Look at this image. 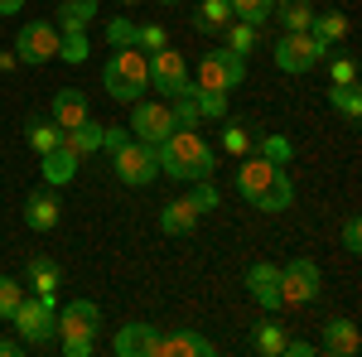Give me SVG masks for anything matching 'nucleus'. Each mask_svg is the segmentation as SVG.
<instances>
[{
  "mask_svg": "<svg viewBox=\"0 0 362 357\" xmlns=\"http://www.w3.org/2000/svg\"><path fill=\"white\" fill-rule=\"evenodd\" d=\"M247 290L266 314L285 309V304H280V266H271V261H256V266L247 271Z\"/></svg>",
  "mask_w": 362,
  "mask_h": 357,
  "instance_id": "obj_14",
  "label": "nucleus"
},
{
  "mask_svg": "<svg viewBox=\"0 0 362 357\" xmlns=\"http://www.w3.org/2000/svg\"><path fill=\"white\" fill-rule=\"evenodd\" d=\"M92 20H97V0H58V34L92 29Z\"/></svg>",
  "mask_w": 362,
  "mask_h": 357,
  "instance_id": "obj_25",
  "label": "nucleus"
},
{
  "mask_svg": "<svg viewBox=\"0 0 362 357\" xmlns=\"http://www.w3.org/2000/svg\"><path fill=\"white\" fill-rule=\"evenodd\" d=\"M126 131L136 140H145V145H160V140H169V131H179V126H174V107H169V102H155V97H136Z\"/></svg>",
  "mask_w": 362,
  "mask_h": 357,
  "instance_id": "obj_8",
  "label": "nucleus"
},
{
  "mask_svg": "<svg viewBox=\"0 0 362 357\" xmlns=\"http://www.w3.org/2000/svg\"><path fill=\"white\" fill-rule=\"evenodd\" d=\"M237 193L247 198L251 208H261V213H285L295 203V179H290L285 165H271L261 155H242V165H237Z\"/></svg>",
  "mask_w": 362,
  "mask_h": 357,
  "instance_id": "obj_1",
  "label": "nucleus"
},
{
  "mask_svg": "<svg viewBox=\"0 0 362 357\" xmlns=\"http://www.w3.org/2000/svg\"><path fill=\"white\" fill-rule=\"evenodd\" d=\"M358 348H362V338L353 319H329L324 333H319V353H329V357H353Z\"/></svg>",
  "mask_w": 362,
  "mask_h": 357,
  "instance_id": "obj_17",
  "label": "nucleus"
},
{
  "mask_svg": "<svg viewBox=\"0 0 362 357\" xmlns=\"http://www.w3.org/2000/svg\"><path fill=\"white\" fill-rule=\"evenodd\" d=\"M227 25H232V0H198V15H194L198 34H223Z\"/></svg>",
  "mask_w": 362,
  "mask_h": 357,
  "instance_id": "obj_23",
  "label": "nucleus"
},
{
  "mask_svg": "<svg viewBox=\"0 0 362 357\" xmlns=\"http://www.w3.org/2000/svg\"><path fill=\"white\" fill-rule=\"evenodd\" d=\"M145 58H150V87L165 92V102L189 83V63H184V54L174 44H165V49H155V54H145Z\"/></svg>",
  "mask_w": 362,
  "mask_h": 357,
  "instance_id": "obj_12",
  "label": "nucleus"
},
{
  "mask_svg": "<svg viewBox=\"0 0 362 357\" xmlns=\"http://www.w3.org/2000/svg\"><path fill=\"white\" fill-rule=\"evenodd\" d=\"M271 54H276V68H280V73H314V68L334 54V49H329V44H319L309 29H295V34H280Z\"/></svg>",
  "mask_w": 362,
  "mask_h": 357,
  "instance_id": "obj_7",
  "label": "nucleus"
},
{
  "mask_svg": "<svg viewBox=\"0 0 362 357\" xmlns=\"http://www.w3.org/2000/svg\"><path fill=\"white\" fill-rule=\"evenodd\" d=\"M58 324V343L63 357H92L97 353V333H102V309L92 300H73L63 304V314H54Z\"/></svg>",
  "mask_w": 362,
  "mask_h": 357,
  "instance_id": "obj_3",
  "label": "nucleus"
},
{
  "mask_svg": "<svg viewBox=\"0 0 362 357\" xmlns=\"http://www.w3.org/2000/svg\"><path fill=\"white\" fill-rule=\"evenodd\" d=\"M102 131H107V126L87 116V121H78L73 131H63V145L78 150V155H92V150H102Z\"/></svg>",
  "mask_w": 362,
  "mask_h": 357,
  "instance_id": "obj_26",
  "label": "nucleus"
},
{
  "mask_svg": "<svg viewBox=\"0 0 362 357\" xmlns=\"http://www.w3.org/2000/svg\"><path fill=\"white\" fill-rule=\"evenodd\" d=\"M121 5H140V0H121Z\"/></svg>",
  "mask_w": 362,
  "mask_h": 357,
  "instance_id": "obj_48",
  "label": "nucleus"
},
{
  "mask_svg": "<svg viewBox=\"0 0 362 357\" xmlns=\"http://www.w3.org/2000/svg\"><path fill=\"white\" fill-rule=\"evenodd\" d=\"M112 169H116V179H121L126 189H150V184L160 179V150L131 136L121 150H112Z\"/></svg>",
  "mask_w": 362,
  "mask_h": 357,
  "instance_id": "obj_5",
  "label": "nucleus"
},
{
  "mask_svg": "<svg viewBox=\"0 0 362 357\" xmlns=\"http://www.w3.org/2000/svg\"><path fill=\"white\" fill-rule=\"evenodd\" d=\"M324 63H329V87H353L358 83V58L334 54V58H324Z\"/></svg>",
  "mask_w": 362,
  "mask_h": 357,
  "instance_id": "obj_33",
  "label": "nucleus"
},
{
  "mask_svg": "<svg viewBox=\"0 0 362 357\" xmlns=\"http://www.w3.org/2000/svg\"><path fill=\"white\" fill-rule=\"evenodd\" d=\"M189 198H194V208H198V213H213V208H218V184H213V179H198Z\"/></svg>",
  "mask_w": 362,
  "mask_h": 357,
  "instance_id": "obj_40",
  "label": "nucleus"
},
{
  "mask_svg": "<svg viewBox=\"0 0 362 357\" xmlns=\"http://www.w3.org/2000/svg\"><path fill=\"white\" fill-rule=\"evenodd\" d=\"M256 44H261V29L247 25V20H232V25L223 29V49H232V54H256Z\"/></svg>",
  "mask_w": 362,
  "mask_h": 357,
  "instance_id": "obj_28",
  "label": "nucleus"
},
{
  "mask_svg": "<svg viewBox=\"0 0 362 357\" xmlns=\"http://www.w3.org/2000/svg\"><path fill=\"white\" fill-rule=\"evenodd\" d=\"M160 5H179V0H160Z\"/></svg>",
  "mask_w": 362,
  "mask_h": 357,
  "instance_id": "obj_47",
  "label": "nucleus"
},
{
  "mask_svg": "<svg viewBox=\"0 0 362 357\" xmlns=\"http://www.w3.org/2000/svg\"><path fill=\"white\" fill-rule=\"evenodd\" d=\"M285 324H276V319H266V324H256L251 329V353H261V357H285Z\"/></svg>",
  "mask_w": 362,
  "mask_h": 357,
  "instance_id": "obj_24",
  "label": "nucleus"
},
{
  "mask_svg": "<svg viewBox=\"0 0 362 357\" xmlns=\"http://www.w3.org/2000/svg\"><path fill=\"white\" fill-rule=\"evenodd\" d=\"M54 314H58V304H54V300H39V295H29V300L15 304L10 324H15V333H20V343H25V348H44V343H54V338H58Z\"/></svg>",
  "mask_w": 362,
  "mask_h": 357,
  "instance_id": "obj_6",
  "label": "nucleus"
},
{
  "mask_svg": "<svg viewBox=\"0 0 362 357\" xmlns=\"http://www.w3.org/2000/svg\"><path fill=\"white\" fill-rule=\"evenodd\" d=\"M126 140H131V131H126V126H107V131H102V150L112 155V150H121V145H126Z\"/></svg>",
  "mask_w": 362,
  "mask_h": 357,
  "instance_id": "obj_42",
  "label": "nucleus"
},
{
  "mask_svg": "<svg viewBox=\"0 0 362 357\" xmlns=\"http://www.w3.org/2000/svg\"><path fill=\"white\" fill-rule=\"evenodd\" d=\"M49 116H54L58 131H73L78 121H87V116H92V111H87V92H83V87H58Z\"/></svg>",
  "mask_w": 362,
  "mask_h": 357,
  "instance_id": "obj_16",
  "label": "nucleus"
},
{
  "mask_svg": "<svg viewBox=\"0 0 362 357\" xmlns=\"http://www.w3.org/2000/svg\"><path fill=\"white\" fill-rule=\"evenodd\" d=\"M242 78H247V58L232 54V49H213V54L198 58V87L203 92H232Z\"/></svg>",
  "mask_w": 362,
  "mask_h": 357,
  "instance_id": "obj_10",
  "label": "nucleus"
},
{
  "mask_svg": "<svg viewBox=\"0 0 362 357\" xmlns=\"http://www.w3.org/2000/svg\"><path fill=\"white\" fill-rule=\"evenodd\" d=\"M25 10V0H0V15H20Z\"/></svg>",
  "mask_w": 362,
  "mask_h": 357,
  "instance_id": "obj_45",
  "label": "nucleus"
},
{
  "mask_svg": "<svg viewBox=\"0 0 362 357\" xmlns=\"http://www.w3.org/2000/svg\"><path fill=\"white\" fill-rule=\"evenodd\" d=\"M25 285H34V295H39V300H54V304H58V285H63L58 261H54V256H29Z\"/></svg>",
  "mask_w": 362,
  "mask_h": 357,
  "instance_id": "obj_18",
  "label": "nucleus"
},
{
  "mask_svg": "<svg viewBox=\"0 0 362 357\" xmlns=\"http://www.w3.org/2000/svg\"><path fill=\"white\" fill-rule=\"evenodd\" d=\"M15 63H20V58H15V54H0V73H10Z\"/></svg>",
  "mask_w": 362,
  "mask_h": 357,
  "instance_id": "obj_46",
  "label": "nucleus"
},
{
  "mask_svg": "<svg viewBox=\"0 0 362 357\" xmlns=\"http://www.w3.org/2000/svg\"><path fill=\"white\" fill-rule=\"evenodd\" d=\"M58 218H63V203H58V193L49 189V184L25 198V227H34V232H54Z\"/></svg>",
  "mask_w": 362,
  "mask_h": 357,
  "instance_id": "obj_15",
  "label": "nucleus"
},
{
  "mask_svg": "<svg viewBox=\"0 0 362 357\" xmlns=\"http://www.w3.org/2000/svg\"><path fill=\"white\" fill-rule=\"evenodd\" d=\"M271 5L276 0H232V20H247V25H266L271 20Z\"/></svg>",
  "mask_w": 362,
  "mask_h": 357,
  "instance_id": "obj_32",
  "label": "nucleus"
},
{
  "mask_svg": "<svg viewBox=\"0 0 362 357\" xmlns=\"http://www.w3.org/2000/svg\"><path fill=\"white\" fill-rule=\"evenodd\" d=\"M165 44H169L165 25H136V49L140 54H155V49H165Z\"/></svg>",
  "mask_w": 362,
  "mask_h": 357,
  "instance_id": "obj_37",
  "label": "nucleus"
},
{
  "mask_svg": "<svg viewBox=\"0 0 362 357\" xmlns=\"http://www.w3.org/2000/svg\"><path fill=\"white\" fill-rule=\"evenodd\" d=\"M198 218H203V213L194 208V198H174V203L160 208V232H165V237H189L198 227Z\"/></svg>",
  "mask_w": 362,
  "mask_h": 357,
  "instance_id": "obj_20",
  "label": "nucleus"
},
{
  "mask_svg": "<svg viewBox=\"0 0 362 357\" xmlns=\"http://www.w3.org/2000/svg\"><path fill=\"white\" fill-rule=\"evenodd\" d=\"M329 107L343 111L348 121H358V116H362V92H358V83H353V87H329Z\"/></svg>",
  "mask_w": 362,
  "mask_h": 357,
  "instance_id": "obj_31",
  "label": "nucleus"
},
{
  "mask_svg": "<svg viewBox=\"0 0 362 357\" xmlns=\"http://www.w3.org/2000/svg\"><path fill=\"white\" fill-rule=\"evenodd\" d=\"M58 25L54 20H29V25H20V34H15V58L20 63H29V68H44L49 58H58Z\"/></svg>",
  "mask_w": 362,
  "mask_h": 357,
  "instance_id": "obj_9",
  "label": "nucleus"
},
{
  "mask_svg": "<svg viewBox=\"0 0 362 357\" xmlns=\"http://www.w3.org/2000/svg\"><path fill=\"white\" fill-rule=\"evenodd\" d=\"M107 44L112 49H131L136 44V20H112L107 25Z\"/></svg>",
  "mask_w": 362,
  "mask_h": 357,
  "instance_id": "obj_39",
  "label": "nucleus"
},
{
  "mask_svg": "<svg viewBox=\"0 0 362 357\" xmlns=\"http://www.w3.org/2000/svg\"><path fill=\"white\" fill-rule=\"evenodd\" d=\"M20 353H25L20 338H0V357H20Z\"/></svg>",
  "mask_w": 362,
  "mask_h": 357,
  "instance_id": "obj_44",
  "label": "nucleus"
},
{
  "mask_svg": "<svg viewBox=\"0 0 362 357\" xmlns=\"http://www.w3.org/2000/svg\"><path fill=\"white\" fill-rule=\"evenodd\" d=\"M155 150H160V174H169L174 184H198L218 174V150L198 131H169V140H160Z\"/></svg>",
  "mask_w": 362,
  "mask_h": 357,
  "instance_id": "obj_2",
  "label": "nucleus"
},
{
  "mask_svg": "<svg viewBox=\"0 0 362 357\" xmlns=\"http://www.w3.org/2000/svg\"><path fill=\"white\" fill-rule=\"evenodd\" d=\"M20 300H25V285H20L15 275H0V319H10Z\"/></svg>",
  "mask_w": 362,
  "mask_h": 357,
  "instance_id": "obj_38",
  "label": "nucleus"
},
{
  "mask_svg": "<svg viewBox=\"0 0 362 357\" xmlns=\"http://www.w3.org/2000/svg\"><path fill=\"white\" fill-rule=\"evenodd\" d=\"M319 290H324V275L314 261H290V266H280V304H314L319 300Z\"/></svg>",
  "mask_w": 362,
  "mask_h": 357,
  "instance_id": "obj_11",
  "label": "nucleus"
},
{
  "mask_svg": "<svg viewBox=\"0 0 362 357\" xmlns=\"http://www.w3.org/2000/svg\"><path fill=\"white\" fill-rule=\"evenodd\" d=\"M271 20H280L285 34H295V29H309L314 5H309V0H276V5H271Z\"/></svg>",
  "mask_w": 362,
  "mask_h": 357,
  "instance_id": "obj_27",
  "label": "nucleus"
},
{
  "mask_svg": "<svg viewBox=\"0 0 362 357\" xmlns=\"http://www.w3.org/2000/svg\"><path fill=\"white\" fill-rule=\"evenodd\" d=\"M285 353H290V357H314V353H319V343H305V338H285Z\"/></svg>",
  "mask_w": 362,
  "mask_h": 357,
  "instance_id": "obj_43",
  "label": "nucleus"
},
{
  "mask_svg": "<svg viewBox=\"0 0 362 357\" xmlns=\"http://www.w3.org/2000/svg\"><path fill=\"white\" fill-rule=\"evenodd\" d=\"M102 87L112 92L116 102L131 107L140 92H150V58L140 54L136 44H131V49H112L107 68H102Z\"/></svg>",
  "mask_w": 362,
  "mask_h": 357,
  "instance_id": "obj_4",
  "label": "nucleus"
},
{
  "mask_svg": "<svg viewBox=\"0 0 362 357\" xmlns=\"http://www.w3.org/2000/svg\"><path fill=\"white\" fill-rule=\"evenodd\" d=\"M309 34H314L319 44H329V49H334L338 39H348V15H343V10H314Z\"/></svg>",
  "mask_w": 362,
  "mask_h": 357,
  "instance_id": "obj_22",
  "label": "nucleus"
},
{
  "mask_svg": "<svg viewBox=\"0 0 362 357\" xmlns=\"http://www.w3.org/2000/svg\"><path fill=\"white\" fill-rule=\"evenodd\" d=\"M343 251H353V256L362 251V218H358V213L343 218Z\"/></svg>",
  "mask_w": 362,
  "mask_h": 357,
  "instance_id": "obj_41",
  "label": "nucleus"
},
{
  "mask_svg": "<svg viewBox=\"0 0 362 357\" xmlns=\"http://www.w3.org/2000/svg\"><path fill=\"white\" fill-rule=\"evenodd\" d=\"M160 348H165V333L155 324H126L112 343L116 357H160Z\"/></svg>",
  "mask_w": 362,
  "mask_h": 357,
  "instance_id": "obj_13",
  "label": "nucleus"
},
{
  "mask_svg": "<svg viewBox=\"0 0 362 357\" xmlns=\"http://www.w3.org/2000/svg\"><path fill=\"white\" fill-rule=\"evenodd\" d=\"M251 150H256L261 160H271V165H290V160H295V145H290L285 136H256Z\"/></svg>",
  "mask_w": 362,
  "mask_h": 357,
  "instance_id": "obj_30",
  "label": "nucleus"
},
{
  "mask_svg": "<svg viewBox=\"0 0 362 357\" xmlns=\"http://www.w3.org/2000/svg\"><path fill=\"white\" fill-rule=\"evenodd\" d=\"M58 58L63 63H87V29H68L58 39Z\"/></svg>",
  "mask_w": 362,
  "mask_h": 357,
  "instance_id": "obj_35",
  "label": "nucleus"
},
{
  "mask_svg": "<svg viewBox=\"0 0 362 357\" xmlns=\"http://www.w3.org/2000/svg\"><path fill=\"white\" fill-rule=\"evenodd\" d=\"M44 160V184L58 189V184H73L78 179V165H83V155L78 150H68V145H54L49 155H39Z\"/></svg>",
  "mask_w": 362,
  "mask_h": 357,
  "instance_id": "obj_19",
  "label": "nucleus"
},
{
  "mask_svg": "<svg viewBox=\"0 0 362 357\" xmlns=\"http://www.w3.org/2000/svg\"><path fill=\"white\" fill-rule=\"evenodd\" d=\"M25 140L39 150V155H49L54 145H63V131L54 126V116H34V121L25 126Z\"/></svg>",
  "mask_w": 362,
  "mask_h": 357,
  "instance_id": "obj_29",
  "label": "nucleus"
},
{
  "mask_svg": "<svg viewBox=\"0 0 362 357\" xmlns=\"http://www.w3.org/2000/svg\"><path fill=\"white\" fill-rule=\"evenodd\" d=\"M251 131L247 126H237V121H223V150L227 155H237V160H242V155H251Z\"/></svg>",
  "mask_w": 362,
  "mask_h": 357,
  "instance_id": "obj_34",
  "label": "nucleus"
},
{
  "mask_svg": "<svg viewBox=\"0 0 362 357\" xmlns=\"http://www.w3.org/2000/svg\"><path fill=\"white\" fill-rule=\"evenodd\" d=\"M218 348H213V338H203V333L194 329H179L165 338V348H160V357H213Z\"/></svg>",
  "mask_w": 362,
  "mask_h": 357,
  "instance_id": "obj_21",
  "label": "nucleus"
},
{
  "mask_svg": "<svg viewBox=\"0 0 362 357\" xmlns=\"http://www.w3.org/2000/svg\"><path fill=\"white\" fill-rule=\"evenodd\" d=\"M198 116L203 121H227V92H203L198 87Z\"/></svg>",
  "mask_w": 362,
  "mask_h": 357,
  "instance_id": "obj_36",
  "label": "nucleus"
}]
</instances>
